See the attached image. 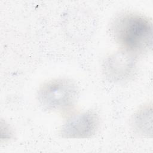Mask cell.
Masks as SVG:
<instances>
[{
	"instance_id": "1",
	"label": "cell",
	"mask_w": 153,
	"mask_h": 153,
	"mask_svg": "<svg viewBox=\"0 0 153 153\" xmlns=\"http://www.w3.org/2000/svg\"><path fill=\"white\" fill-rule=\"evenodd\" d=\"M111 33L124 51L139 54L152 47V25L146 17L134 13H125L115 18Z\"/></svg>"
},
{
	"instance_id": "2",
	"label": "cell",
	"mask_w": 153,
	"mask_h": 153,
	"mask_svg": "<svg viewBox=\"0 0 153 153\" xmlns=\"http://www.w3.org/2000/svg\"><path fill=\"white\" fill-rule=\"evenodd\" d=\"M77 96L76 85L66 78L52 79L44 83L38 93L39 102L44 109L60 112L71 110Z\"/></svg>"
},
{
	"instance_id": "3",
	"label": "cell",
	"mask_w": 153,
	"mask_h": 153,
	"mask_svg": "<svg viewBox=\"0 0 153 153\" xmlns=\"http://www.w3.org/2000/svg\"><path fill=\"white\" fill-rule=\"evenodd\" d=\"M97 114L88 111L71 117L62 126L60 133L65 138H87L96 133L99 126Z\"/></svg>"
},
{
	"instance_id": "4",
	"label": "cell",
	"mask_w": 153,
	"mask_h": 153,
	"mask_svg": "<svg viewBox=\"0 0 153 153\" xmlns=\"http://www.w3.org/2000/svg\"><path fill=\"white\" fill-rule=\"evenodd\" d=\"M133 124L138 133L147 136L149 134H152L151 106H143L136 113Z\"/></svg>"
}]
</instances>
